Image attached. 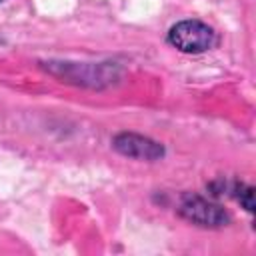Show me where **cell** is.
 Here are the masks:
<instances>
[{
	"label": "cell",
	"instance_id": "7a4b0ae2",
	"mask_svg": "<svg viewBox=\"0 0 256 256\" xmlns=\"http://www.w3.org/2000/svg\"><path fill=\"white\" fill-rule=\"evenodd\" d=\"M178 212L182 218L204 228H220V226H226L230 220L228 212L222 206L196 194H184L180 198Z\"/></svg>",
	"mask_w": 256,
	"mask_h": 256
},
{
	"label": "cell",
	"instance_id": "6da1fadb",
	"mask_svg": "<svg viewBox=\"0 0 256 256\" xmlns=\"http://www.w3.org/2000/svg\"><path fill=\"white\" fill-rule=\"evenodd\" d=\"M168 42L186 54H200L216 44V32L202 20H182L168 32Z\"/></svg>",
	"mask_w": 256,
	"mask_h": 256
},
{
	"label": "cell",
	"instance_id": "3957f363",
	"mask_svg": "<svg viewBox=\"0 0 256 256\" xmlns=\"http://www.w3.org/2000/svg\"><path fill=\"white\" fill-rule=\"evenodd\" d=\"M120 154L130 156V158H138V160H158L164 154V148L140 134H132V132H122L114 138L112 144Z\"/></svg>",
	"mask_w": 256,
	"mask_h": 256
},
{
	"label": "cell",
	"instance_id": "277c9868",
	"mask_svg": "<svg viewBox=\"0 0 256 256\" xmlns=\"http://www.w3.org/2000/svg\"><path fill=\"white\" fill-rule=\"evenodd\" d=\"M0 2H2V0H0Z\"/></svg>",
	"mask_w": 256,
	"mask_h": 256
}]
</instances>
